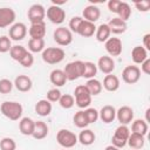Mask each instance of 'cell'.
Masks as SVG:
<instances>
[{
	"instance_id": "6da1fadb",
	"label": "cell",
	"mask_w": 150,
	"mask_h": 150,
	"mask_svg": "<svg viewBox=\"0 0 150 150\" xmlns=\"http://www.w3.org/2000/svg\"><path fill=\"white\" fill-rule=\"evenodd\" d=\"M0 112L11 121H19L22 117L23 108L16 101H5L0 105Z\"/></svg>"
},
{
	"instance_id": "7a4b0ae2",
	"label": "cell",
	"mask_w": 150,
	"mask_h": 150,
	"mask_svg": "<svg viewBox=\"0 0 150 150\" xmlns=\"http://www.w3.org/2000/svg\"><path fill=\"white\" fill-rule=\"evenodd\" d=\"M64 56L66 53L61 47H47L41 54L42 60L48 64H57L63 61Z\"/></svg>"
},
{
	"instance_id": "3957f363",
	"label": "cell",
	"mask_w": 150,
	"mask_h": 150,
	"mask_svg": "<svg viewBox=\"0 0 150 150\" xmlns=\"http://www.w3.org/2000/svg\"><path fill=\"white\" fill-rule=\"evenodd\" d=\"M74 98H75V104L80 109H87L90 103H91V95L88 91L87 87L84 84H80L75 88L74 90Z\"/></svg>"
},
{
	"instance_id": "277c9868",
	"label": "cell",
	"mask_w": 150,
	"mask_h": 150,
	"mask_svg": "<svg viewBox=\"0 0 150 150\" xmlns=\"http://www.w3.org/2000/svg\"><path fill=\"white\" fill-rule=\"evenodd\" d=\"M130 129L128 128V125H123V124H120L112 137H111V145L118 148V149H122L127 145V142H128V138H129V135H130Z\"/></svg>"
},
{
	"instance_id": "5b68a950",
	"label": "cell",
	"mask_w": 150,
	"mask_h": 150,
	"mask_svg": "<svg viewBox=\"0 0 150 150\" xmlns=\"http://www.w3.org/2000/svg\"><path fill=\"white\" fill-rule=\"evenodd\" d=\"M56 141L64 149H70V148L75 146L77 144V142H79L77 141V136L73 131H70L68 129L59 130L57 134H56Z\"/></svg>"
},
{
	"instance_id": "8992f818",
	"label": "cell",
	"mask_w": 150,
	"mask_h": 150,
	"mask_svg": "<svg viewBox=\"0 0 150 150\" xmlns=\"http://www.w3.org/2000/svg\"><path fill=\"white\" fill-rule=\"evenodd\" d=\"M82 69H83V61L76 60L68 62L64 67L63 73L67 77V81H75L82 76Z\"/></svg>"
},
{
	"instance_id": "52a82bcc",
	"label": "cell",
	"mask_w": 150,
	"mask_h": 150,
	"mask_svg": "<svg viewBox=\"0 0 150 150\" xmlns=\"http://www.w3.org/2000/svg\"><path fill=\"white\" fill-rule=\"evenodd\" d=\"M53 38H54V41L59 46H62V47L69 46L73 42V33L69 30V28L62 27V26L61 27H57L54 30Z\"/></svg>"
},
{
	"instance_id": "ba28073f",
	"label": "cell",
	"mask_w": 150,
	"mask_h": 150,
	"mask_svg": "<svg viewBox=\"0 0 150 150\" xmlns=\"http://www.w3.org/2000/svg\"><path fill=\"white\" fill-rule=\"evenodd\" d=\"M47 19L54 25H61L66 19V12L62 7L56 5H50L46 11Z\"/></svg>"
},
{
	"instance_id": "9c48e42d",
	"label": "cell",
	"mask_w": 150,
	"mask_h": 150,
	"mask_svg": "<svg viewBox=\"0 0 150 150\" xmlns=\"http://www.w3.org/2000/svg\"><path fill=\"white\" fill-rule=\"evenodd\" d=\"M141 79V69L135 64L127 66L122 70V80L127 84H135Z\"/></svg>"
},
{
	"instance_id": "30bf717a",
	"label": "cell",
	"mask_w": 150,
	"mask_h": 150,
	"mask_svg": "<svg viewBox=\"0 0 150 150\" xmlns=\"http://www.w3.org/2000/svg\"><path fill=\"white\" fill-rule=\"evenodd\" d=\"M27 18L30 23L42 22L46 18V9L41 4H34L32 5L27 11Z\"/></svg>"
},
{
	"instance_id": "8fae6325",
	"label": "cell",
	"mask_w": 150,
	"mask_h": 150,
	"mask_svg": "<svg viewBox=\"0 0 150 150\" xmlns=\"http://www.w3.org/2000/svg\"><path fill=\"white\" fill-rule=\"evenodd\" d=\"M27 33H28V29L23 22H15L9 27L8 38L13 41H21L26 38Z\"/></svg>"
},
{
	"instance_id": "7c38bea8",
	"label": "cell",
	"mask_w": 150,
	"mask_h": 150,
	"mask_svg": "<svg viewBox=\"0 0 150 150\" xmlns=\"http://www.w3.org/2000/svg\"><path fill=\"white\" fill-rule=\"evenodd\" d=\"M104 47H105V50L108 53V55L111 57H115V56H120L122 54V49H123V46H122V41L121 39L118 38H109L105 42H104Z\"/></svg>"
},
{
	"instance_id": "4fadbf2b",
	"label": "cell",
	"mask_w": 150,
	"mask_h": 150,
	"mask_svg": "<svg viewBox=\"0 0 150 150\" xmlns=\"http://www.w3.org/2000/svg\"><path fill=\"white\" fill-rule=\"evenodd\" d=\"M16 14L14 9L11 7H1L0 8V28L11 27L13 23H15Z\"/></svg>"
},
{
	"instance_id": "5bb4252c",
	"label": "cell",
	"mask_w": 150,
	"mask_h": 150,
	"mask_svg": "<svg viewBox=\"0 0 150 150\" xmlns=\"http://www.w3.org/2000/svg\"><path fill=\"white\" fill-rule=\"evenodd\" d=\"M116 118L121 124L128 125L129 123H131L134 121V110H132V108L129 107V105L120 107L116 110Z\"/></svg>"
},
{
	"instance_id": "9a60e30c",
	"label": "cell",
	"mask_w": 150,
	"mask_h": 150,
	"mask_svg": "<svg viewBox=\"0 0 150 150\" xmlns=\"http://www.w3.org/2000/svg\"><path fill=\"white\" fill-rule=\"evenodd\" d=\"M96 67H97V70H100L105 75L112 74V71L115 70V61L109 55H103L98 59Z\"/></svg>"
},
{
	"instance_id": "2e32d148",
	"label": "cell",
	"mask_w": 150,
	"mask_h": 150,
	"mask_svg": "<svg viewBox=\"0 0 150 150\" xmlns=\"http://www.w3.org/2000/svg\"><path fill=\"white\" fill-rule=\"evenodd\" d=\"M101 16V9L96 5H88L82 11V18L86 21L95 23Z\"/></svg>"
},
{
	"instance_id": "e0dca14e",
	"label": "cell",
	"mask_w": 150,
	"mask_h": 150,
	"mask_svg": "<svg viewBox=\"0 0 150 150\" xmlns=\"http://www.w3.org/2000/svg\"><path fill=\"white\" fill-rule=\"evenodd\" d=\"M14 87L21 91V93H27L32 89L33 87V81L29 76L27 75H18L15 79H14V82H13Z\"/></svg>"
},
{
	"instance_id": "ac0fdd59",
	"label": "cell",
	"mask_w": 150,
	"mask_h": 150,
	"mask_svg": "<svg viewBox=\"0 0 150 150\" xmlns=\"http://www.w3.org/2000/svg\"><path fill=\"white\" fill-rule=\"evenodd\" d=\"M98 118L105 124H109V123L114 122L115 118H116V109H115V107H112L110 104L103 105L101 108V110L98 111Z\"/></svg>"
},
{
	"instance_id": "d6986e66",
	"label": "cell",
	"mask_w": 150,
	"mask_h": 150,
	"mask_svg": "<svg viewBox=\"0 0 150 150\" xmlns=\"http://www.w3.org/2000/svg\"><path fill=\"white\" fill-rule=\"evenodd\" d=\"M120 86H121V82H120V79L114 75V74H108L104 76L103 79V83H102V87L108 90V91H117L120 89Z\"/></svg>"
},
{
	"instance_id": "ffe728a7",
	"label": "cell",
	"mask_w": 150,
	"mask_h": 150,
	"mask_svg": "<svg viewBox=\"0 0 150 150\" xmlns=\"http://www.w3.org/2000/svg\"><path fill=\"white\" fill-rule=\"evenodd\" d=\"M28 34L30 39H43L46 35V23L45 21L42 22H36V23H30V27L28 29Z\"/></svg>"
},
{
	"instance_id": "44dd1931",
	"label": "cell",
	"mask_w": 150,
	"mask_h": 150,
	"mask_svg": "<svg viewBox=\"0 0 150 150\" xmlns=\"http://www.w3.org/2000/svg\"><path fill=\"white\" fill-rule=\"evenodd\" d=\"M35 121H33L30 117H21L19 120V130L25 136H32L34 131Z\"/></svg>"
},
{
	"instance_id": "7402d4cb",
	"label": "cell",
	"mask_w": 150,
	"mask_h": 150,
	"mask_svg": "<svg viewBox=\"0 0 150 150\" xmlns=\"http://www.w3.org/2000/svg\"><path fill=\"white\" fill-rule=\"evenodd\" d=\"M107 25H108V27L110 29V33H112V34H122L128 28L127 22L121 20L120 18H112Z\"/></svg>"
},
{
	"instance_id": "603a6c76",
	"label": "cell",
	"mask_w": 150,
	"mask_h": 150,
	"mask_svg": "<svg viewBox=\"0 0 150 150\" xmlns=\"http://www.w3.org/2000/svg\"><path fill=\"white\" fill-rule=\"evenodd\" d=\"M48 132H49V128L47 125L46 122L43 121H35V125H34V131L32 134V136L35 138V139H43L48 136Z\"/></svg>"
},
{
	"instance_id": "cb8c5ba5",
	"label": "cell",
	"mask_w": 150,
	"mask_h": 150,
	"mask_svg": "<svg viewBox=\"0 0 150 150\" xmlns=\"http://www.w3.org/2000/svg\"><path fill=\"white\" fill-rule=\"evenodd\" d=\"M148 50L142 46H136L131 50V60L135 64H141L148 59Z\"/></svg>"
},
{
	"instance_id": "d4e9b609",
	"label": "cell",
	"mask_w": 150,
	"mask_h": 150,
	"mask_svg": "<svg viewBox=\"0 0 150 150\" xmlns=\"http://www.w3.org/2000/svg\"><path fill=\"white\" fill-rule=\"evenodd\" d=\"M49 81L52 84L55 86V88H57V87H62L66 84L67 77L62 69H54L49 74Z\"/></svg>"
},
{
	"instance_id": "484cf974",
	"label": "cell",
	"mask_w": 150,
	"mask_h": 150,
	"mask_svg": "<svg viewBox=\"0 0 150 150\" xmlns=\"http://www.w3.org/2000/svg\"><path fill=\"white\" fill-rule=\"evenodd\" d=\"M34 109H35V112H36L39 116L46 117V116H49V115L52 114L53 107H52V103H50L49 101H47L46 98H43V100H40V101L36 102Z\"/></svg>"
},
{
	"instance_id": "4316f807",
	"label": "cell",
	"mask_w": 150,
	"mask_h": 150,
	"mask_svg": "<svg viewBox=\"0 0 150 150\" xmlns=\"http://www.w3.org/2000/svg\"><path fill=\"white\" fill-rule=\"evenodd\" d=\"M127 144L134 150H141L145 144V136H142V135L135 134V132H130Z\"/></svg>"
},
{
	"instance_id": "83f0119b",
	"label": "cell",
	"mask_w": 150,
	"mask_h": 150,
	"mask_svg": "<svg viewBox=\"0 0 150 150\" xmlns=\"http://www.w3.org/2000/svg\"><path fill=\"white\" fill-rule=\"evenodd\" d=\"M95 139H96L95 132H94L93 130H90V129H87V128L82 129V131H81V132L79 134V136H77V141H79L82 145H86V146L91 145V144L95 142Z\"/></svg>"
},
{
	"instance_id": "f1b7e54d",
	"label": "cell",
	"mask_w": 150,
	"mask_h": 150,
	"mask_svg": "<svg viewBox=\"0 0 150 150\" xmlns=\"http://www.w3.org/2000/svg\"><path fill=\"white\" fill-rule=\"evenodd\" d=\"M95 32H96V26H95V23L83 20L82 23H81L80 27H79L77 34L81 35L82 38H90V36H93V35L95 34Z\"/></svg>"
},
{
	"instance_id": "f546056e",
	"label": "cell",
	"mask_w": 150,
	"mask_h": 150,
	"mask_svg": "<svg viewBox=\"0 0 150 150\" xmlns=\"http://www.w3.org/2000/svg\"><path fill=\"white\" fill-rule=\"evenodd\" d=\"M148 130H149V124L143 118H137V120H134L132 121L131 132H135V134H139L142 136H145L148 134Z\"/></svg>"
},
{
	"instance_id": "4dcf8cb0",
	"label": "cell",
	"mask_w": 150,
	"mask_h": 150,
	"mask_svg": "<svg viewBox=\"0 0 150 150\" xmlns=\"http://www.w3.org/2000/svg\"><path fill=\"white\" fill-rule=\"evenodd\" d=\"M86 87H87V89H88V91L90 93V95L91 96H96V95H100L101 93H102V89H103V87H102V82L101 81H98L97 79H89V80H87V83L84 84Z\"/></svg>"
},
{
	"instance_id": "1f68e13d",
	"label": "cell",
	"mask_w": 150,
	"mask_h": 150,
	"mask_svg": "<svg viewBox=\"0 0 150 150\" xmlns=\"http://www.w3.org/2000/svg\"><path fill=\"white\" fill-rule=\"evenodd\" d=\"M28 53V49L23 46H20V45H15V46H12L11 50H9V56L14 60V61H18L20 62Z\"/></svg>"
},
{
	"instance_id": "d6a6232c",
	"label": "cell",
	"mask_w": 150,
	"mask_h": 150,
	"mask_svg": "<svg viewBox=\"0 0 150 150\" xmlns=\"http://www.w3.org/2000/svg\"><path fill=\"white\" fill-rule=\"evenodd\" d=\"M110 29L107 23H101L98 27H96L95 32V38L98 42H105L110 38Z\"/></svg>"
},
{
	"instance_id": "836d02e7",
	"label": "cell",
	"mask_w": 150,
	"mask_h": 150,
	"mask_svg": "<svg viewBox=\"0 0 150 150\" xmlns=\"http://www.w3.org/2000/svg\"><path fill=\"white\" fill-rule=\"evenodd\" d=\"M96 74H97V67L94 62H90V61L83 62V69H82V76L81 77L89 80V79H94Z\"/></svg>"
},
{
	"instance_id": "e575fe53",
	"label": "cell",
	"mask_w": 150,
	"mask_h": 150,
	"mask_svg": "<svg viewBox=\"0 0 150 150\" xmlns=\"http://www.w3.org/2000/svg\"><path fill=\"white\" fill-rule=\"evenodd\" d=\"M45 39H29L28 41V50L33 53H42L45 47Z\"/></svg>"
},
{
	"instance_id": "d590c367",
	"label": "cell",
	"mask_w": 150,
	"mask_h": 150,
	"mask_svg": "<svg viewBox=\"0 0 150 150\" xmlns=\"http://www.w3.org/2000/svg\"><path fill=\"white\" fill-rule=\"evenodd\" d=\"M116 14L118 15L117 18H120L121 20H123V21L127 22V21L130 19V16H131V7H130V5H129L128 2L121 1Z\"/></svg>"
},
{
	"instance_id": "8d00e7d4",
	"label": "cell",
	"mask_w": 150,
	"mask_h": 150,
	"mask_svg": "<svg viewBox=\"0 0 150 150\" xmlns=\"http://www.w3.org/2000/svg\"><path fill=\"white\" fill-rule=\"evenodd\" d=\"M73 122H74V125L77 127L79 129H84L89 125L87 117L84 115V110H79L77 112H75V115L73 117Z\"/></svg>"
},
{
	"instance_id": "74e56055",
	"label": "cell",
	"mask_w": 150,
	"mask_h": 150,
	"mask_svg": "<svg viewBox=\"0 0 150 150\" xmlns=\"http://www.w3.org/2000/svg\"><path fill=\"white\" fill-rule=\"evenodd\" d=\"M59 104L63 109H70L75 105V98L70 94H62L59 100Z\"/></svg>"
},
{
	"instance_id": "f35d334b",
	"label": "cell",
	"mask_w": 150,
	"mask_h": 150,
	"mask_svg": "<svg viewBox=\"0 0 150 150\" xmlns=\"http://www.w3.org/2000/svg\"><path fill=\"white\" fill-rule=\"evenodd\" d=\"M0 150H16V143L11 137H4L0 139Z\"/></svg>"
},
{
	"instance_id": "ab89813d",
	"label": "cell",
	"mask_w": 150,
	"mask_h": 150,
	"mask_svg": "<svg viewBox=\"0 0 150 150\" xmlns=\"http://www.w3.org/2000/svg\"><path fill=\"white\" fill-rule=\"evenodd\" d=\"M84 115L87 117V121L89 124L95 123L98 120V110L91 107H88L87 109H84Z\"/></svg>"
},
{
	"instance_id": "60d3db41",
	"label": "cell",
	"mask_w": 150,
	"mask_h": 150,
	"mask_svg": "<svg viewBox=\"0 0 150 150\" xmlns=\"http://www.w3.org/2000/svg\"><path fill=\"white\" fill-rule=\"evenodd\" d=\"M62 93L60 91L59 88H52L47 91V101H49L50 103H54V102H59L60 97H61Z\"/></svg>"
},
{
	"instance_id": "b9f144b4",
	"label": "cell",
	"mask_w": 150,
	"mask_h": 150,
	"mask_svg": "<svg viewBox=\"0 0 150 150\" xmlns=\"http://www.w3.org/2000/svg\"><path fill=\"white\" fill-rule=\"evenodd\" d=\"M12 48V40L7 35L0 36V53H7Z\"/></svg>"
},
{
	"instance_id": "7bdbcfd3",
	"label": "cell",
	"mask_w": 150,
	"mask_h": 150,
	"mask_svg": "<svg viewBox=\"0 0 150 150\" xmlns=\"http://www.w3.org/2000/svg\"><path fill=\"white\" fill-rule=\"evenodd\" d=\"M82 21H83V18H82V16H73V18L70 19V21H69V25H68L69 30H70L71 33L77 34L79 27H80V25L82 23Z\"/></svg>"
},
{
	"instance_id": "ee69618b",
	"label": "cell",
	"mask_w": 150,
	"mask_h": 150,
	"mask_svg": "<svg viewBox=\"0 0 150 150\" xmlns=\"http://www.w3.org/2000/svg\"><path fill=\"white\" fill-rule=\"evenodd\" d=\"M14 84L8 79H1L0 80V94H9L13 89Z\"/></svg>"
},
{
	"instance_id": "f6af8a7d",
	"label": "cell",
	"mask_w": 150,
	"mask_h": 150,
	"mask_svg": "<svg viewBox=\"0 0 150 150\" xmlns=\"http://www.w3.org/2000/svg\"><path fill=\"white\" fill-rule=\"evenodd\" d=\"M134 6L136 7V9H137V11L143 12V13L149 12V9H150V2H149L148 0H141V1H136V2L134 4Z\"/></svg>"
},
{
	"instance_id": "bcb514c9",
	"label": "cell",
	"mask_w": 150,
	"mask_h": 150,
	"mask_svg": "<svg viewBox=\"0 0 150 150\" xmlns=\"http://www.w3.org/2000/svg\"><path fill=\"white\" fill-rule=\"evenodd\" d=\"M22 67H25V68H30L32 66H33V63H34V56H33V54L30 53V52H28L27 53V55L19 62Z\"/></svg>"
},
{
	"instance_id": "7dc6e473",
	"label": "cell",
	"mask_w": 150,
	"mask_h": 150,
	"mask_svg": "<svg viewBox=\"0 0 150 150\" xmlns=\"http://www.w3.org/2000/svg\"><path fill=\"white\" fill-rule=\"evenodd\" d=\"M120 4H121L120 0H109L108 4H107V6H108V9L111 13H117V9H118Z\"/></svg>"
},
{
	"instance_id": "c3c4849f",
	"label": "cell",
	"mask_w": 150,
	"mask_h": 150,
	"mask_svg": "<svg viewBox=\"0 0 150 150\" xmlns=\"http://www.w3.org/2000/svg\"><path fill=\"white\" fill-rule=\"evenodd\" d=\"M139 69H141V71L144 73L145 75H149V74H150V59H149V57H148L144 62L141 63V68H139Z\"/></svg>"
},
{
	"instance_id": "681fc988",
	"label": "cell",
	"mask_w": 150,
	"mask_h": 150,
	"mask_svg": "<svg viewBox=\"0 0 150 150\" xmlns=\"http://www.w3.org/2000/svg\"><path fill=\"white\" fill-rule=\"evenodd\" d=\"M142 47H144L146 50L150 49V33L144 34V36H143V46Z\"/></svg>"
},
{
	"instance_id": "f907efd6",
	"label": "cell",
	"mask_w": 150,
	"mask_h": 150,
	"mask_svg": "<svg viewBox=\"0 0 150 150\" xmlns=\"http://www.w3.org/2000/svg\"><path fill=\"white\" fill-rule=\"evenodd\" d=\"M149 112H150V108H148V109L145 110V120H144V121H145L146 123H149Z\"/></svg>"
},
{
	"instance_id": "816d5d0a",
	"label": "cell",
	"mask_w": 150,
	"mask_h": 150,
	"mask_svg": "<svg viewBox=\"0 0 150 150\" xmlns=\"http://www.w3.org/2000/svg\"><path fill=\"white\" fill-rule=\"evenodd\" d=\"M104 150H121V149H118V148H116V146H114V145H108V146H105V149Z\"/></svg>"
},
{
	"instance_id": "f5cc1de1",
	"label": "cell",
	"mask_w": 150,
	"mask_h": 150,
	"mask_svg": "<svg viewBox=\"0 0 150 150\" xmlns=\"http://www.w3.org/2000/svg\"><path fill=\"white\" fill-rule=\"evenodd\" d=\"M131 150H134V149H131Z\"/></svg>"
},
{
	"instance_id": "db71d44e",
	"label": "cell",
	"mask_w": 150,
	"mask_h": 150,
	"mask_svg": "<svg viewBox=\"0 0 150 150\" xmlns=\"http://www.w3.org/2000/svg\"><path fill=\"white\" fill-rule=\"evenodd\" d=\"M64 150H66V149H64Z\"/></svg>"
}]
</instances>
